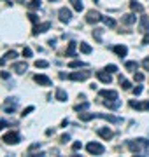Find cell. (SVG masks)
I'll return each mask as SVG.
<instances>
[{
  "mask_svg": "<svg viewBox=\"0 0 149 157\" xmlns=\"http://www.w3.org/2000/svg\"><path fill=\"white\" fill-rule=\"evenodd\" d=\"M102 32L103 30H100V28H95V32H93V37H95L98 42H102Z\"/></svg>",
  "mask_w": 149,
  "mask_h": 157,
  "instance_id": "33",
  "label": "cell"
},
{
  "mask_svg": "<svg viewBox=\"0 0 149 157\" xmlns=\"http://www.w3.org/2000/svg\"><path fill=\"white\" fill-rule=\"evenodd\" d=\"M67 98H69V96H67V91H63L62 87H58L56 89V100L58 101H67Z\"/></svg>",
  "mask_w": 149,
  "mask_h": 157,
  "instance_id": "19",
  "label": "cell"
},
{
  "mask_svg": "<svg viewBox=\"0 0 149 157\" xmlns=\"http://www.w3.org/2000/svg\"><path fill=\"white\" fill-rule=\"evenodd\" d=\"M69 140H70V136H69V135H62V138H60V141H62V143H67Z\"/></svg>",
  "mask_w": 149,
  "mask_h": 157,
  "instance_id": "42",
  "label": "cell"
},
{
  "mask_svg": "<svg viewBox=\"0 0 149 157\" xmlns=\"http://www.w3.org/2000/svg\"><path fill=\"white\" fill-rule=\"evenodd\" d=\"M4 63H6V58H0V67H4Z\"/></svg>",
  "mask_w": 149,
  "mask_h": 157,
  "instance_id": "49",
  "label": "cell"
},
{
  "mask_svg": "<svg viewBox=\"0 0 149 157\" xmlns=\"http://www.w3.org/2000/svg\"><path fill=\"white\" fill-rule=\"evenodd\" d=\"M35 67L37 68H47L49 67V63L44 61V59H37V61H35Z\"/></svg>",
  "mask_w": 149,
  "mask_h": 157,
  "instance_id": "31",
  "label": "cell"
},
{
  "mask_svg": "<svg viewBox=\"0 0 149 157\" xmlns=\"http://www.w3.org/2000/svg\"><path fill=\"white\" fill-rule=\"evenodd\" d=\"M121 21L125 23V25H133V23L137 21V16H133V14H123Z\"/></svg>",
  "mask_w": 149,
  "mask_h": 157,
  "instance_id": "17",
  "label": "cell"
},
{
  "mask_svg": "<svg viewBox=\"0 0 149 157\" xmlns=\"http://www.w3.org/2000/svg\"><path fill=\"white\" fill-rule=\"evenodd\" d=\"M28 70V65L25 61H19V63H14L12 65V72H16V73H25Z\"/></svg>",
  "mask_w": 149,
  "mask_h": 157,
  "instance_id": "12",
  "label": "cell"
},
{
  "mask_svg": "<svg viewBox=\"0 0 149 157\" xmlns=\"http://www.w3.org/2000/svg\"><path fill=\"white\" fill-rule=\"evenodd\" d=\"M69 2L72 4V7H74L77 12H81L83 9H84V6H83V2H81V0H69Z\"/></svg>",
  "mask_w": 149,
  "mask_h": 157,
  "instance_id": "20",
  "label": "cell"
},
{
  "mask_svg": "<svg viewBox=\"0 0 149 157\" xmlns=\"http://www.w3.org/2000/svg\"><path fill=\"white\" fill-rule=\"evenodd\" d=\"M49 2H56V0H49Z\"/></svg>",
  "mask_w": 149,
  "mask_h": 157,
  "instance_id": "50",
  "label": "cell"
},
{
  "mask_svg": "<svg viewBox=\"0 0 149 157\" xmlns=\"http://www.w3.org/2000/svg\"><path fill=\"white\" fill-rule=\"evenodd\" d=\"M142 91H144V87H142V86H137V87H133V94H135V96H139V94H142Z\"/></svg>",
  "mask_w": 149,
  "mask_h": 157,
  "instance_id": "36",
  "label": "cell"
},
{
  "mask_svg": "<svg viewBox=\"0 0 149 157\" xmlns=\"http://www.w3.org/2000/svg\"><path fill=\"white\" fill-rule=\"evenodd\" d=\"M58 17H60L62 23H69L70 19H72V12H70V9H67V7H62V9L58 11Z\"/></svg>",
  "mask_w": 149,
  "mask_h": 157,
  "instance_id": "6",
  "label": "cell"
},
{
  "mask_svg": "<svg viewBox=\"0 0 149 157\" xmlns=\"http://www.w3.org/2000/svg\"><path fill=\"white\" fill-rule=\"evenodd\" d=\"M126 70H128V72H137V61H126Z\"/></svg>",
  "mask_w": 149,
  "mask_h": 157,
  "instance_id": "26",
  "label": "cell"
},
{
  "mask_svg": "<svg viewBox=\"0 0 149 157\" xmlns=\"http://www.w3.org/2000/svg\"><path fill=\"white\" fill-rule=\"evenodd\" d=\"M39 148H40V143H39V141H35V143H32V145L28 147V154L32 155V154H34L35 150H39Z\"/></svg>",
  "mask_w": 149,
  "mask_h": 157,
  "instance_id": "30",
  "label": "cell"
},
{
  "mask_svg": "<svg viewBox=\"0 0 149 157\" xmlns=\"http://www.w3.org/2000/svg\"><path fill=\"white\" fill-rule=\"evenodd\" d=\"M7 126H9V124H7L6 121H0V131H2L4 128H7Z\"/></svg>",
  "mask_w": 149,
  "mask_h": 157,
  "instance_id": "44",
  "label": "cell"
},
{
  "mask_svg": "<svg viewBox=\"0 0 149 157\" xmlns=\"http://www.w3.org/2000/svg\"><path fill=\"white\" fill-rule=\"evenodd\" d=\"M97 117L98 119H105V121H111V122H114V124H121V122H123V119L114 117V115H111V113H97Z\"/></svg>",
  "mask_w": 149,
  "mask_h": 157,
  "instance_id": "11",
  "label": "cell"
},
{
  "mask_svg": "<svg viewBox=\"0 0 149 157\" xmlns=\"http://www.w3.org/2000/svg\"><path fill=\"white\" fill-rule=\"evenodd\" d=\"M30 112H34V107H26V108L23 110V115H28Z\"/></svg>",
  "mask_w": 149,
  "mask_h": 157,
  "instance_id": "43",
  "label": "cell"
},
{
  "mask_svg": "<svg viewBox=\"0 0 149 157\" xmlns=\"http://www.w3.org/2000/svg\"><path fill=\"white\" fill-rule=\"evenodd\" d=\"M79 49H81V52H84V54H90V52H91V45H88L86 42H81Z\"/></svg>",
  "mask_w": 149,
  "mask_h": 157,
  "instance_id": "28",
  "label": "cell"
},
{
  "mask_svg": "<svg viewBox=\"0 0 149 157\" xmlns=\"http://www.w3.org/2000/svg\"><path fill=\"white\" fill-rule=\"evenodd\" d=\"M2 140L6 141L7 145H16V143H19V133H16V131H9V133H6L4 135V138Z\"/></svg>",
  "mask_w": 149,
  "mask_h": 157,
  "instance_id": "3",
  "label": "cell"
},
{
  "mask_svg": "<svg viewBox=\"0 0 149 157\" xmlns=\"http://www.w3.org/2000/svg\"><path fill=\"white\" fill-rule=\"evenodd\" d=\"M112 51H114L119 58H125L126 54H128V47H126V45H114V47H112Z\"/></svg>",
  "mask_w": 149,
  "mask_h": 157,
  "instance_id": "15",
  "label": "cell"
},
{
  "mask_svg": "<svg viewBox=\"0 0 149 157\" xmlns=\"http://www.w3.org/2000/svg\"><path fill=\"white\" fill-rule=\"evenodd\" d=\"M142 67H144V70H146V72H149V58H146V59L142 61Z\"/></svg>",
  "mask_w": 149,
  "mask_h": 157,
  "instance_id": "40",
  "label": "cell"
},
{
  "mask_svg": "<svg viewBox=\"0 0 149 157\" xmlns=\"http://www.w3.org/2000/svg\"><path fill=\"white\" fill-rule=\"evenodd\" d=\"M97 135L100 136V138H103V140H112L114 133H112V129H111V128H107V126H102V128L97 129Z\"/></svg>",
  "mask_w": 149,
  "mask_h": 157,
  "instance_id": "4",
  "label": "cell"
},
{
  "mask_svg": "<svg viewBox=\"0 0 149 157\" xmlns=\"http://www.w3.org/2000/svg\"><path fill=\"white\" fill-rule=\"evenodd\" d=\"M105 70H107L109 73H112V72H118V67H116V65H107Z\"/></svg>",
  "mask_w": 149,
  "mask_h": 157,
  "instance_id": "38",
  "label": "cell"
},
{
  "mask_svg": "<svg viewBox=\"0 0 149 157\" xmlns=\"http://www.w3.org/2000/svg\"><path fill=\"white\" fill-rule=\"evenodd\" d=\"M88 107H90V103H88V101H84V103H79V105H75L74 110H75V112H84V110H88Z\"/></svg>",
  "mask_w": 149,
  "mask_h": 157,
  "instance_id": "25",
  "label": "cell"
},
{
  "mask_svg": "<svg viewBox=\"0 0 149 157\" xmlns=\"http://www.w3.org/2000/svg\"><path fill=\"white\" fill-rule=\"evenodd\" d=\"M142 44H149V33H147V35H146V37L142 39Z\"/></svg>",
  "mask_w": 149,
  "mask_h": 157,
  "instance_id": "46",
  "label": "cell"
},
{
  "mask_svg": "<svg viewBox=\"0 0 149 157\" xmlns=\"http://www.w3.org/2000/svg\"><path fill=\"white\" fill-rule=\"evenodd\" d=\"M126 145H128L130 152H132V154H135V155H147V154H149V141L144 140V138L130 140Z\"/></svg>",
  "mask_w": 149,
  "mask_h": 157,
  "instance_id": "1",
  "label": "cell"
},
{
  "mask_svg": "<svg viewBox=\"0 0 149 157\" xmlns=\"http://www.w3.org/2000/svg\"><path fill=\"white\" fill-rule=\"evenodd\" d=\"M130 7H132L133 12H142L144 11L142 4H139V2H130Z\"/></svg>",
  "mask_w": 149,
  "mask_h": 157,
  "instance_id": "24",
  "label": "cell"
},
{
  "mask_svg": "<svg viewBox=\"0 0 149 157\" xmlns=\"http://www.w3.org/2000/svg\"><path fill=\"white\" fill-rule=\"evenodd\" d=\"M130 107L135 110H149V100L147 101H130Z\"/></svg>",
  "mask_w": 149,
  "mask_h": 157,
  "instance_id": "10",
  "label": "cell"
},
{
  "mask_svg": "<svg viewBox=\"0 0 149 157\" xmlns=\"http://www.w3.org/2000/svg\"><path fill=\"white\" fill-rule=\"evenodd\" d=\"M23 56H25V58H30V56H32V49H30V47H25V49H23Z\"/></svg>",
  "mask_w": 149,
  "mask_h": 157,
  "instance_id": "39",
  "label": "cell"
},
{
  "mask_svg": "<svg viewBox=\"0 0 149 157\" xmlns=\"http://www.w3.org/2000/svg\"><path fill=\"white\" fill-rule=\"evenodd\" d=\"M40 7V0H30L28 2V9L30 11H37Z\"/></svg>",
  "mask_w": 149,
  "mask_h": 157,
  "instance_id": "27",
  "label": "cell"
},
{
  "mask_svg": "<svg viewBox=\"0 0 149 157\" xmlns=\"http://www.w3.org/2000/svg\"><path fill=\"white\" fill-rule=\"evenodd\" d=\"M102 21V14L97 11H88L86 14V23H90V25H95V23Z\"/></svg>",
  "mask_w": 149,
  "mask_h": 157,
  "instance_id": "5",
  "label": "cell"
},
{
  "mask_svg": "<svg viewBox=\"0 0 149 157\" xmlns=\"http://www.w3.org/2000/svg\"><path fill=\"white\" fill-rule=\"evenodd\" d=\"M102 21L105 23L107 26H111V28H112V26H116V21L112 19V17H109V16H102Z\"/></svg>",
  "mask_w": 149,
  "mask_h": 157,
  "instance_id": "29",
  "label": "cell"
},
{
  "mask_svg": "<svg viewBox=\"0 0 149 157\" xmlns=\"http://www.w3.org/2000/svg\"><path fill=\"white\" fill-rule=\"evenodd\" d=\"M98 94L102 96V98H107V100H118V93L111 91V89H102Z\"/></svg>",
  "mask_w": 149,
  "mask_h": 157,
  "instance_id": "13",
  "label": "cell"
},
{
  "mask_svg": "<svg viewBox=\"0 0 149 157\" xmlns=\"http://www.w3.org/2000/svg\"><path fill=\"white\" fill-rule=\"evenodd\" d=\"M133 78H135V82H142V80H144V75H142V73H139V72H135Z\"/></svg>",
  "mask_w": 149,
  "mask_h": 157,
  "instance_id": "37",
  "label": "cell"
},
{
  "mask_svg": "<svg viewBox=\"0 0 149 157\" xmlns=\"http://www.w3.org/2000/svg\"><path fill=\"white\" fill-rule=\"evenodd\" d=\"M51 28V23L46 21V23H40V25H35L34 30H32V33L37 35V33H44V32H47V30Z\"/></svg>",
  "mask_w": 149,
  "mask_h": 157,
  "instance_id": "7",
  "label": "cell"
},
{
  "mask_svg": "<svg viewBox=\"0 0 149 157\" xmlns=\"http://www.w3.org/2000/svg\"><path fill=\"white\" fill-rule=\"evenodd\" d=\"M75 47H77V44L75 42H70L69 44V47H67V56H75Z\"/></svg>",
  "mask_w": 149,
  "mask_h": 157,
  "instance_id": "23",
  "label": "cell"
},
{
  "mask_svg": "<svg viewBox=\"0 0 149 157\" xmlns=\"http://www.w3.org/2000/svg\"><path fill=\"white\" fill-rule=\"evenodd\" d=\"M119 84H121V87H123L125 91H128L130 87H132V84H130V80H126V78L123 77V75H119Z\"/></svg>",
  "mask_w": 149,
  "mask_h": 157,
  "instance_id": "22",
  "label": "cell"
},
{
  "mask_svg": "<svg viewBox=\"0 0 149 157\" xmlns=\"http://www.w3.org/2000/svg\"><path fill=\"white\" fill-rule=\"evenodd\" d=\"M28 19H30L32 23H37V16H35L34 12H30V14H28Z\"/></svg>",
  "mask_w": 149,
  "mask_h": 157,
  "instance_id": "41",
  "label": "cell"
},
{
  "mask_svg": "<svg viewBox=\"0 0 149 157\" xmlns=\"http://www.w3.org/2000/svg\"><path fill=\"white\" fill-rule=\"evenodd\" d=\"M97 77L100 82H103V84H111V80H112V77H111V73L107 72V70H100V72H97Z\"/></svg>",
  "mask_w": 149,
  "mask_h": 157,
  "instance_id": "9",
  "label": "cell"
},
{
  "mask_svg": "<svg viewBox=\"0 0 149 157\" xmlns=\"http://www.w3.org/2000/svg\"><path fill=\"white\" fill-rule=\"evenodd\" d=\"M81 67H84V63H83V61H77V59L69 63V68H81Z\"/></svg>",
  "mask_w": 149,
  "mask_h": 157,
  "instance_id": "32",
  "label": "cell"
},
{
  "mask_svg": "<svg viewBox=\"0 0 149 157\" xmlns=\"http://www.w3.org/2000/svg\"><path fill=\"white\" fill-rule=\"evenodd\" d=\"M86 150L90 152V154H93V155H102L103 152H105V148H103V145H100L97 141H90L86 145Z\"/></svg>",
  "mask_w": 149,
  "mask_h": 157,
  "instance_id": "2",
  "label": "cell"
},
{
  "mask_svg": "<svg viewBox=\"0 0 149 157\" xmlns=\"http://www.w3.org/2000/svg\"><path fill=\"white\" fill-rule=\"evenodd\" d=\"M47 44L51 45V47H54V45H56V39H51L49 42H47Z\"/></svg>",
  "mask_w": 149,
  "mask_h": 157,
  "instance_id": "45",
  "label": "cell"
},
{
  "mask_svg": "<svg viewBox=\"0 0 149 157\" xmlns=\"http://www.w3.org/2000/svg\"><path fill=\"white\" fill-rule=\"evenodd\" d=\"M79 119L83 121V122H90V121H93V119H98L97 113H86V112H79Z\"/></svg>",
  "mask_w": 149,
  "mask_h": 157,
  "instance_id": "16",
  "label": "cell"
},
{
  "mask_svg": "<svg viewBox=\"0 0 149 157\" xmlns=\"http://www.w3.org/2000/svg\"><path fill=\"white\" fill-rule=\"evenodd\" d=\"M34 80H35L39 86H51V78L46 77V75H35Z\"/></svg>",
  "mask_w": 149,
  "mask_h": 157,
  "instance_id": "14",
  "label": "cell"
},
{
  "mask_svg": "<svg viewBox=\"0 0 149 157\" xmlns=\"http://www.w3.org/2000/svg\"><path fill=\"white\" fill-rule=\"evenodd\" d=\"M81 147H83V143H81V141H74V143H72V150L77 152V150H81Z\"/></svg>",
  "mask_w": 149,
  "mask_h": 157,
  "instance_id": "35",
  "label": "cell"
},
{
  "mask_svg": "<svg viewBox=\"0 0 149 157\" xmlns=\"http://www.w3.org/2000/svg\"><path fill=\"white\" fill-rule=\"evenodd\" d=\"M67 124H69V121H67V119H63V121H62V128H65Z\"/></svg>",
  "mask_w": 149,
  "mask_h": 157,
  "instance_id": "47",
  "label": "cell"
},
{
  "mask_svg": "<svg viewBox=\"0 0 149 157\" xmlns=\"http://www.w3.org/2000/svg\"><path fill=\"white\" fill-rule=\"evenodd\" d=\"M16 56H18L16 51H9V52H6V56L4 58H6V59H12V58H16Z\"/></svg>",
  "mask_w": 149,
  "mask_h": 157,
  "instance_id": "34",
  "label": "cell"
},
{
  "mask_svg": "<svg viewBox=\"0 0 149 157\" xmlns=\"http://www.w3.org/2000/svg\"><path fill=\"white\" fill-rule=\"evenodd\" d=\"M0 75H2V78H7V77H9V73H7V72H2Z\"/></svg>",
  "mask_w": 149,
  "mask_h": 157,
  "instance_id": "48",
  "label": "cell"
},
{
  "mask_svg": "<svg viewBox=\"0 0 149 157\" xmlns=\"http://www.w3.org/2000/svg\"><path fill=\"white\" fill-rule=\"evenodd\" d=\"M90 75H91V72H72L69 75V78L70 80H86Z\"/></svg>",
  "mask_w": 149,
  "mask_h": 157,
  "instance_id": "8",
  "label": "cell"
},
{
  "mask_svg": "<svg viewBox=\"0 0 149 157\" xmlns=\"http://www.w3.org/2000/svg\"><path fill=\"white\" fill-rule=\"evenodd\" d=\"M103 105L107 108H118L121 103H119V100H109V101H103Z\"/></svg>",
  "mask_w": 149,
  "mask_h": 157,
  "instance_id": "21",
  "label": "cell"
},
{
  "mask_svg": "<svg viewBox=\"0 0 149 157\" xmlns=\"http://www.w3.org/2000/svg\"><path fill=\"white\" fill-rule=\"evenodd\" d=\"M140 32H147L149 33V17L140 16Z\"/></svg>",
  "mask_w": 149,
  "mask_h": 157,
  "instance_id": "18",
  "label": "cell"
}]
</instances>
